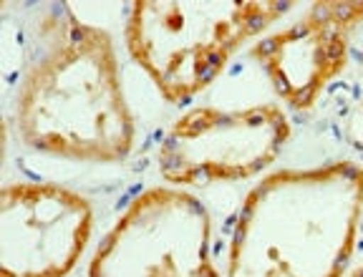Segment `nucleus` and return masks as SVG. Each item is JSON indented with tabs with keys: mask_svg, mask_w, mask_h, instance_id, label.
Instances as JSON below:
<instances>
[{
	"mask_svg": "<svg viewBox=\"0 0 363 277\" xmlns=\"http://www.w3.org/2000/svg\"><path fill=\"white\" fill-rule=\"evenodd\" d=\"M35 43L13 106L21 142L71 162H124L136 126L108 30L84 23L71 6H48Z\"/></svg>",
	"mask_w": 363,
	"mask_h": 277,
	"instance_id": "obj_1",
	"label": "nucleus"
},
{
	"mask_svg": "<svg viewBox=\"0 0 363 277\" xmlns=\"http://www.w3.org/2000/svg\"><path fill=\"white\" fill-rule=\"evenodd\" d=\"M361 215L363 169L353 162L275 171L235 217L225 277H340Z\"/></svg>",
	"mask_w": 363,
	"mask_h": 277,
	"instance_id": "obj_2",
	"label": "nucleus"
},
{
	"mask_svg": "<svg viewBox=\"0 0 363 277\" xmlns=\"http://www.w3.org/2000/svg\"><path fill=\"white\" fill-rule=\"evenodd\" d=\"M290 8L275 0H136L124 26L126 51L162 98L179 106L215 84L235 53Z\"/></svg>",
	"mask_w": 363,
	"mask_h": 277,
	"instance_id": "obj_3",
	"label": "nucleus"
},
{
	"mask_svg": "<svg viewBox=\"0 0 363 277\" xmlns=\"http://www.w3.org/2000/svg\"><path fill=\"white\" fill-rule=\"evenodd\" d=\"M290 121L278 103L247 108L199 106L167 131L157 169L177 187H212L252 179L278 159Z\"/></svg>",
	"mask_w": 363,
	"mask_h": 277,
	"instance_id": "obj_4",
	"label": "nucleus"
},
{
	"mask_svg": "<svg viewBox=\"0 0 363 277\" xmlns=\"http://www.w3.org/2000/svg\"><path fill=\"white\" fill-rule=\"evenodd\" d=\"M210 239V215L194 194L152 187L99 244L89 277H225Z\"/></svg>",
	"mask_w": 363,
	"mask_h": 277,
	"instance_id": "obj_5",
	"label": "nucleus"
},
{
	"mask_svg": "<svg viewBox=\"0 0 363 277\" xmlns=\"http://www.w3.org/2000/svg\"><path fill=\"white\" fill-rule=\"evenodd\" d=\"M94 230L86 197L53 181L0 192V277H68Z\"/></svg>",
	"mask_w": 363,
	"mask_h": 277,
	"instance_id": "obj_6",
	"label": "nucleus"
},
{
	"mask_svg": "<svg viewBox=\"0 0 363 277\" xmlns=\"http://www.w3.org/2000/svg\"><path fill=\"white\" fill-rule=\"evenodd\" d=\"M363 26V0L313 3L301 21L250 48L272 89L293 111H311L348 68L353 33Z\"/></svg>",
	"mask_w": 363,
	"mask_h": 277,
	"instance_id": "obj_7",
	"label": "nucleus"
},
{
	"mask_svg": "<svg viewBox=\"0 0 363 277\" xmlns=\"http://www.w3.org/2000/svg\"><path fill=\"white\" fill-rule=\"evenodd\" d=\"M348 277H363V265H361V267H356V270H353Z\"/></svg>",
	"mask_w": 363,
	"mask_h": 277,
	"instance_id": "obj_8",
	"label": "nucleus"
}]
</instances>
